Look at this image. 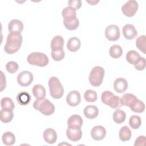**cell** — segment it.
<instances>
[{"instance_id":"obj_1","label":"cell","mask_w":146,"mask_h":146,"mask_svg":"<svg viewBox=\"0 0 146 146\" xmlns=\"http://www.w3.org/2000/svg\"><path fill=\"white\" fill-rule=\"evenodd\" d=\"M23 40L21 34L9 33L6 38V42L4 46L5 51L9 54H13L20 49Z\"/></svg>"},{"instance_id":"obj_2","label":"cell","mask_w":146,"mask_h":146,"mask_svg":"<svg viewBox=\"0 0 146 146\" xmlns=\"http://www.w3.org/2000/svg\"><path fill=\"white\" fill-rule=\"evenodd\" d=\"M33 106L34 109L46 116L52 115L55 110L54 105L48 99L45 98L36 99Z\"/></svg>"},{"instance_id":"obj_3","label":"cell","mask_w":146,"mask_h":146,"mask_svg":"<svg viewBox=\"0 0 146 146\" xmlns=\"http://www.w3.org/2000/svg\"><path fill=\"white\" fill-rule=\"evenodd\" d=\"M50 94L54 99H58L62 97L64 88L59 79L56 76H51L48 82Z\"/></svg>"},{"instance_id":"obj_4","label":"cell","mask_w":146,"mask_h":146,"mask_svg":"<svg viewBox=\"0 0 146 146\" xmlns=\"http://www.w3.org/2000/svg\"><path fill=\"white\" fill-rule=\"evenodd\" d=\"M102 102L112 108H119L122 107L120 98L109 91H104L101 95Z\"/></svg>"},{"instance_id":"obj_5","label":"cell","mask_w":146,"mask_h":146,"mask_svg":"<svg viewBox=\"0 0 146 146\" xmlns=\"http://www.w3.org/2000/svg\"><path fill=\"white\" fill-rule=\"evenodd\" d=\"M27 61L31 65L38 67H45L48 64L49 59L48 56L44 53L33 52L28 55Z\"/></svg>"},{"instance_id":"obj_6","label":"cell","mask_w":146,"mask_h":146,"mask_svg":"<svg viewBox=\"0 0 146 146\" xmlns=\"http://www.w3.org/2000/svg\"><path fill=\"white\" fill-rule=\"evenodd\" d=\"M104 69L100 66H95L91 71L89 75V82L94 87L100 86L104 76Z\"/></svg>"},{"instance_id":"obj_7","label":"cell","mask_w":146,"mask_h":146,"mask_svg":"<svg viewBox=\"0 0 146 146\" xmlns=\"http://www.w3.org/2000/svg\"><path fill=\"white\" fill-rule=\"evenodd\" d=\"M139 5L136 1L129 0L125 2L121 7V11L127 17H131L135 15L138 10Z\"/></svg>"},{"instance_id":"obj_8","label":"cell","mask_w":146,"mask_h":146,"mask_svg":"<svg viewBox=\"0 0 146 146\" xmlns=\"http://www.w3.org/2000/svg\"><path fill=\"white\" fill-rule=\"evenodd\" d=\"M105 36L111 42L117 40L120 36L119 27L115 25H108L105 30Z\"/></svg>"},{"instance_id":"obj_9","label":"cell","mask_w":146,"mask_h":146,"mask_svg":"<svg viewBox=\"0 0 146 146\" xmlns=\"http://www.w3.org/2000/svg\"><path fill=\"white\" fill-rule=\"evenodd\" d=\"M34 79L33 74L29 71L21 72L17 77L18 83L23 87L29 86L31 84Z\"/></svg>"},{"instance_id":"obj_10","label":"cell","mask_w":146,"mask_h":146,"mask_svg":"<svg viewBox=\"0 0 146 146\" xmlns=\"http://www.w3.org/2000/svg\"><path fill=\"white\" fill-rule=\"evenodd\" d=\"M81 102V96L79 92L76 90L70 91L67 95L66 102L71 107H75Z\"/></svg>"},{"instance_id":"obj_11","label":"cell","mask_w":146,"mask_h":146,"mask_svg":"<svg viewBox=\"0 0 146 146\" xmlns=\"http://www.w3.org/2000/svg\"><path fill=\"white\" fill-rule=\"evenodd\" d=\"M106 135V129L102 125L94 126L91 131V136L92 138L96 141L103 140Z\"/></svg>"},{"instance_id":"obj_12","label":"cell","mask_w":146,"mask_h":146,"mask_svg":"<svg viewBox=\"0 0 146 146\" xmlns=\"http://www.w3.org/2000/svg\"><path fill=\"white\" fill-rule=\"evenodd\" d=\"M63 25L68 30H75L79 25V21L76 16H70L63 18Z\"/></svg>"},{"instance_id":"obj_13","label":"cell","mask_w":146,"mask_h":146,"mask_svg":"<svg viewBox=\"0 0 146 146\" xmlns=\"http://www.w3.org/2000/svg\"><path fill=\"white\" fill-rule=\"evenodd\" d=\"M122 33L124 38L128 40L134 39L137 35V31L132 24H126L122 29Z\"/></svg>"},{"instance_id":"obj_14","label":"cell","mask_w":146,"mask_h":146,"mask_svg":"<svg viewBox=\"0 0 146 146\" xmlns=\"http://www.w3.org/2000/svg\"><path fill=\"white\" fill-rule=\"evenodd\" d=\"M67 138L71 141H78L81 139L82 136V131L81 128H68L66 131Z\"/></svg>"},{"instance_id":"obj_15","label":"cell","mask_w":146,"mask_h":146,"mask_svg":"<svg viewBox=\"0 0 146 146\" xmlns=\"http://www.w3.org/2000/svg\"><path fill=\"white\" fill-rule=\"evenodd\" d=\"M23 29V24L20 20L13 19L8 24V30L10 33L21 34Z\"/></svg>"},{"instance_id":"obj_16","label":"cell","mask_w":146,"mask_h":146,"mask_svg":"<svg viewBox=\"0 0 146 146\" xmlns=\"http://www.w3.org/2000/svg\"><path fill=\"white\" fill-rule=\"evenodd\" d=\"M83 119L79 115H73L69 117L67 120L68 128H81L83 125Z\"/></svg>"},{"instance_id":"obj_17","label":"cell","mask_w":146,"mask_h":146,"mask_svg":"<svg viewBox=\"0 0 146 146\" xmlns=\"http://www.w3.org/2000/svg\"><path fill=\"white\" fill-rule=\"evenodd\" d=\"M128 88V82L123 78H118L113 82V88L117 93L125 92Z\"/></svg>"},{"instance_id":"obj_18","label":"cell","mask_w":146,"mask_h":146,"mask_svg":"<svg viewBox=\"0 0 146 146\" xmlns=\"http://www.w3.org/2000/svg\"><path fill=\"white\" fill-rule=\"evenodd\" d=\"M43 136L44 141L50 144L55 143L57 140L56 132L52 128L46 129L44 131Z\"/></svg>"},{"instance_id":"obj_19","label":"cell","mask_w":146,"mask_h":146,"mask_svg":"<svg viewBox=\"0 0 146 146\" xmlns=\"http://www.w3.org/2000/svg\"><path fill=\"white\" fill-rule=\"evenodd\" d=\"M83 113L86 117L89 119L96 118L99 114V110L95 106H87L83 110Z\"/></svg>"},{"instance_id":"obj_20","label":"cell","mask_w":146,"mask_h":146,"mask_svg":"<svg viewBox=\"0 0 146 146\" xmlns=\"http://www.w3.org/2000/svg\"><path fill=\"white\" fill-rule=\"evenodd\" d=\"M131 110L134 112L141 113L145 110V104L143 102L136 98L129 106Z\"/></svg>"},{"instance_id":"obj_21","label":"cell","mask_w":146,"mask_h":146,"mask_svg":"<svg viewBox=\"0 0 146 146\" xmlns=\"http://www.w3.org/2000/svg\"><path fill=\"white\" fill-rule=\"evenodd\" d=\"M14 117L13 110L2 108L0 111V120L4 123L10 122Z\"/></svg>"},{"instance_id":"obj_22","label":"cell","mask_w":146,"mask_h":146,"mask_svg":"<svg viewBox=\"0 0 146 146\" xmlns=\"http://www.w3.org/2000/svg\"><path fill=\"white\" fill-rule=\"evenodd\" d=\"M80 39L77 37L70 38L67 43V48L71 52H76L80 47Z\"/></svg>"},{"instance_id":"obj_23","label":"cell","mask_w":146,"mask_h":146,"mask_svg":"<svg viewBox=\"0 0 146 146\" xmlns=\"http://www.w3.org/2000/svg\"><path fill=\"white\" fill-rule=\"evenodd\" d=\"M64 46V39L60 35L55 36L51 41V50H63Z\"/></svg>"},{"instance_id":"obj_24","label":"cell","mask_w":146,"mask_h":146,"mask_svg":"<svg viewBox=\"0 0 146 146\" xmlns=\"http://www.w3.org/2000/svg\"><path fill=\"white\" fill-rule=\"evenodd\" d=\"M32 92L34 96L36 99L44 98L46 94L44 87L41 84H35L34 86Z\"/></svg>"},{"instance_id":"obj_25","label":"cell","mask_w":146,"mask_h":146,"mask_svg":"<svg viewBox=\"0 0 146 146\" xmlns=\"http://www.w3.org/2000/svg\"><path fill=\"white\" fill-rule=\"evenodd\" d=\"M140 58L141 56L140 54L134 50H130L128 51V52L126 54L127 61L129 64L133 65L136 64L139 62Z\"/></svg>"},{"instance_id":"obj_26","label":"cell","mask_w":146,"mask_h":146,"mask_svg":"<svg viewBox=\"0 0 146 146\" xmlns=\"http://www.w3.org/2000/svg\"><path fill=\"white\" fill-rule=\"evenodd\" d=\"M2 141L6 145H12L15 143V136L11 132L7 131L3 133L2 136Z\"/></svg>"},{"instance_id":"obj_27","label":"cell","mask_w":146,"mask_h":146,"mask_svg":"<svg viewBox=\"0 0 146 146\" xmlns=\"http://www.w3.org/2000/svg\"><path fill=\"white\" fill-rule=\"evenodd\" d=\"M132 136L131 129L128 126H123L119 130V138L122 141H126L130 140Z\"/></svg>"},{"instance_id":"obj_28","label":"cell","mask_w":146,"mask_h":146,"mask_svg":"<svg viewBox=\"0 0 146 146\" xmlns=\"http://www.w3.org/2000/svg\"><path fill=\"white\" fill-rule=\"evenodd\" d=\"M17 100L18 103L22 106L28 104L31 100V96L27 92H21L17 95Z\"/></svg>"},{"instance_id":"obj_29","label":"cell","mask_w":146,"mask_h":146,"mask_svg":"<svg viewBox=\"0 0 146 146\" xmlns=\"http://www.w3.org/2000/svg\"><path fill=\"white\" fill-rule=\"evenodd\" d=\"M112 118H113V121L116 124H121L125 120V118H126L125 112L120 109L116 110L113 113Z\"/></svg>"},{"instance_id":"obj_30","label":"cell","mask_w":146,"mask_h":146,"mask_svg":"<svg viewBox=\"0 0 146 146\" xmlns=\"http://www.w3.org/2000/svg\"><path fill=\"white\" fill-rule=\"evenodd\" d=\"M123 54V49L118 44L112 45L109 50V54L112 58L117 59L121 57Z\"/></svg>"},{"instance_id":"obj_31","label":"cell","mask_w":146,"mask_h":146,"mask_svg":"<svg viewBox=\"0 0 146 146\" xmlns=\"http://www.w3.org/2000/svg\"><path fill=\"white\" fill-rule=\"evenodd\" d=\"M136 98H137L136 96L132 94H131V93L125 94L120 98L121 104L126 107H129V106L132 103V102Z\"/></svg>"},{"instance_id":"obj_32","label":"cell","mask_w":146,"mask_h":146,"mask_svg":"<svg viewBox=\"0 0 146 146\" xmlns=\"http://www.w3.org/2000/svg\"><path fill=\"white\" fill-rule=\"evenodd\" d=\"M1 107L2 108H7L13 110L15 107V105L11 98L3 97L1 100Z\"/></svg>"},{"instance_id":"obj_33","label":"cell","mask_w":146,"mask_h":146,"mask_svg":"<svg viewBox=\"0 0 146 146\" xmlns=\"http://www.w3.org/2000/svg\"><path fill=\"white\" fill-rule=\"evenodd\" d=\"M129 124L133 129H138L141 124V117L137 115H132L129 120Z\"/></svg>"},{"instance_id":"obj_34","label":"cell","mask_w":146,"mask_h":146,"mask_svg":"<svg viewBox=\"0 0 146 146\" xmlns=\"http://www.w3.org/2000/svg\"><path fill=\"white\" fill-rule=\"evenodd\" d=\"M84 98L87 102H94L98 99V95L95 91L87 90L84 94Z\"/></svg>"},{"instance_id":"obj_35","label":"cell","mask_w":146,"mask_h":146,"mask_svg":"<svg viewBox=\"0 0 146 146\" xmlns=\"http://www.w3.org/2000/svg\"><path fill=\"white\" fill-rule=\"evenodd\" d=\"M145 41L146 37L144 35L139 36L136 40V47L144 54L145 53Z\"/></svg>"},{"instance_id":"obj_36","label":"cell","mask_w":146,"mask_h":146,"mask_svg":"<svg viewBox=\"0 0 146 146\" xmlns=\"http://www.w3.org/2000/svg\"><path fill=\"white\" fill-rule=\"evenodd\" d=\"M51 55L52 58L55 61H60L62 60L65 56L64 51L63 50H51Z\"/></svg>"},{"instance_id":"obj_37","label":"cell","mask_w":146,"mask_h":146,"mask_svg":"<svg viewBox=\"0 0 146 146\" xmlns=\"http://www.w3.org/2000/svg\"><path fill=\"white\" fill-rule=\"evenodd\" d=\"M6 69L10 74H14L19 69V65L15 62L10 61L6 63Z\"/></svg>"},{"instance_id":"obj_38","label":"cell","mask_w":146,"mask_h":146,"mask_svg":"<svg viewBox=\"0 0 146 146\" xmlns=\"http://www.w3.org/2000/svg\"><path fill=\"white\" fill-rule=\"evenodd\" d=\"M62 15L63 18L70 16H76V10L71 7L67 6L62 10Z\"/></svg>"},{"instance_id":"obj_39","label":"cell","mask_w":146,"mask_h":146,"mask_svg":"<svg viewBox=\"0 0 146 146\" xmlns=\"http://www.w3.org/2000/svg\"><path fill=\"white\" fill-rule=\"evenodd\" d=\"M82 6V1L80 0H70L68 1V6L71 7L75 10H79Z\"/></svg>"},{"instance_id":"obj_40","label":"cell","mask_w":146,"mask_h":146,"mask_svg":"<svg viewBox=\"0 0 146 146\" xmlns=\"http://www.w3.org/2000/svg\"><path fill=\"white\" fill-rule=\"evenodd\" d=\"M136 70L139 71H142L145 68V59L143 57H141L139 62L134 65Z\"/></svg>"},{"instance_id":"obj_41","label":"cell","mask_w":146,"mask_h":146,"mask_svg":"<svg viewBox=\"0 0 146 146\" xmlns=\"http://www.w3.org/2000/svg\"><path fill=\"white\" fill-rule=\"evenodd\" d=\"M145 136H139L135 140L134 145H145Z\"/></svg>"},{"instance_id":"obj_42","label":"cell","mask_w":146,"mask_h":146,"mask_svg":"<svg viewBox=\"0 0 146 146\" xmlns=\"http://www.w3.org/2000/svg\"><path fill=\"white\" fill-rule=\"evenodd\" d=\"M1 72V91H2L6 87V78L5 75L3 74V72L2 71H0Z\"/></svg>"},{"instance_id":"obj_43","label":"cell","mask_w":146,"mask_h":146,"mask_svg":"<svg viewBox=\"0 0 146 146\" xmlns=\"http://www.w3.org/2000/svg\"><path fill=\"white\" fill-rule=\"evenodd\" d=\"M86 2H88V3H89L90 4L92 5H96L97 3L99 2V1H86Z\"/></svg>"}]
</instances>
